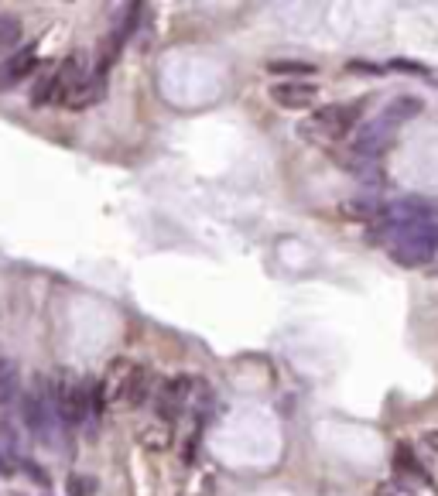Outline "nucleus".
I'll use <instances>...</instances> for the list:
<instances>
[{"label": "nucleus", "mask_w": 438, "mask_h": 496, "mask_svg": "<svg viewBox=\"0 0 438 496\" xmlns=\"http://www.w3.org/2000/svg\"><path fill=\"white\" fill-rule=\"evenodd\" d=\"M421 110H425V103H421L418 96H394L380 114L373 116V120H366V127L353 137L349 154H353V158H360V161H373V158H380V154L387 151V144H390V134L398 131L400 123L415 120Z\"/></svg>", "instance_id": "obj_1"}, {"label": "nucleus", "mask_w": 438, "mask_h": 496, "mask_svg": "<svg viewBox=\"0 0 438 496\" xmlns=\"http://www.w3.org/2000/svg\"><path fill=\"white\" fill-rule=\"evenodd\" d=\"M103 390V401L110 404H124V407H137L151 397V377L141 363H127V360H114L110 363V373L106 380L99 383Z\"/></svg>", "instance_id": "obj_2"}, {"label": "nucleus", "mask_w": 438, "mask_h": 496, "mask_svg": "<svg viewBox=\"0 0 438 496\" xmlns=\"http://www.w3.org/2000/svg\"><path fill=\"white\" fill-rule=\"evenodd\" d=\"M356 120H360V103H325L308 116V123H302V137L315 144H329L343 137Z\"/></svg>", "instance_id": "obj_3"}, {"label": "nucleus", "mask_w": 438, "mask_h": 496, "mask_svg": "<svg viewBox=\"0 0 438 496\" xmlns=\"http://www.w3.org/2000/svg\"><path fill=\"white\" fill-rule=\"evenodd\" d=\"M195 401H202V383H195L192 377H172V380H165L158 387V394H154L158 421H165L172 428L185 411L195 407Z\"/></svg>", "instance_id": "obj_4"}, {"label": "nucleus", "mask_w": 438, "mask_h": 496, "mask_svg": "<svg viewBox=\"0 0 438 496\" xmlns=\"http://www.w3.org/2000/svg\"><path fill=\"white\" fill-rule=\"evenodd\" d=\"M24 421H28V428L41 435L45 441H55L58 428H62V421L55 414V404H52V390H45V394H24Z\"/></svg>", "instance_id": "obj_5"}, {"label": "nucleus", "mask_w": 438, "mask_h": 496, "mask_svg": "<svg viewBox=\"0 0 438 496\" xmlns=\"http://www.w3.org/2000/svg\"><path fill=\"white\" fill-rule=\"evenodd\" d=\"M86 79H89V55H86V52H72L65 62H58V65H55L58 103H65V99L76 93Z\"/></svg>", "instance_id": "obj_6"}, {"label": "nucleus", "mask_w": 438, "mask_h": 496, "mask_svg": "<svg viewBox=\"0 0 438 496\" xmlns=\"http://www.w3.org/2000/svg\"><path fill=\"white\" fill-rule=\"evenodd\" d=\"M315 86L305 82V79H288V82H278L270 89V99L281 106V110H308L315 103Z\"/></svg>", "instance_id": "obj_7"}, {"label": "nucleus", "mask_w": 438, "mask_h": 496, "mask_svg": "<svg viewBox=\"0 0 438 496\" xmlns=\"http://www.w3.org/2000/svg\"><path fill=\"white\" fill-rule=\"evenodd\" d=\"M35 65H38V45H24L14 55H7L0 62V93L11 89V86H18Z\"/></svg>", "instance_id": "obj_8"}, {"label": "nucleus", "mask_w": 438, "mask_h": 496, "mask_svg": "<svg viewBox=\"0 0 438 496\" xmlns=\"http://www.w3.org/2000/svg\"><path fill=\"white\" fill-rule=\"evenodd\" d=\"M106 96V76L99 72V76H89L82 86H79L76 93L65 99V106L69 110H86V106H93V103H99Z\"/></svg>", "instance_id": "obj_9"}, {"label": "nucleus", "mask_w": 438, "mask_h": 496, "mask_svg": "<svg viewBox=\"0 0 438 496\" xmlns=\"http://www.w3.org/2000/svg\"><path fill=\"white\" fill-rule=\"evenodd\" d=\"M137 439L144 448H151V452H165L168 445H172V428L165 424V421H151V424H144L141 431H137Z\"/></svg>", "instance_id": "obj_10"}, {"label": "nucleus", "mask_w": 438, "mask_h": 496, "mask_svg": "<svg viewBox=\"0 0 438 496\" xmlns=\"http://www.w3.org/2000/svg\"><path fill=\"white\" fill-rule=\"evenodd\" d=\"M394 469H398V476L400 473H411V476L428 479V473L421 469L418 456H415V448H411L407 441H398V445H394Z\"/></svg>", "instance_id": "obj_11"}, {"label": "nucleus", "mask_w": 438, "mask_h": 496, "mask_svg": "<svg viewBox=\"0 0 438 496\" xmlns=\"http://www.w3.org/2000/svg\"><path fill=\"white\" fill-rule=\"evenodd\" d=\"M14 394H18V366L0 353V404L14 401Z\"/></svg>", "instance_id": "obj_12"}, {"label": "nucleus", "mask_w": 438, "mask_h": 496, "mask_svg": "<svg viewBox=\"0 0 438 496\" xmlns=\"http://www.w3.org/2000/svg\"><path fill=\"white\" fill-rule=\"evenodd\" d=\"M267 72L270 76H308V72H315V65H308V62H295V58H281V62H267Z\"/></svg>", "instance_id": "obj_13"}, {"label": "nucleus", "mask_w": 438, "mask_h": 496, "mask_svg": "<svg viewBox=\"0 0 438 496\" xmlns=\"http://www.w3.org/2000/svg\"><path fill=\"white\" fill-rule=\"evenodd\" d=\"M21 41V21L18 18H0V52L18 48Z\"/></svg>", "instance_id": "obj_14"}, {"label": "nucleus", "mask_w": 438, "mask_h": 496, "mask_svg": "<svg viewBox=\"0 0 438 496\" xmlns=\"http://www.w3.org/2000/svg\"><path fill=\"white\" fill-rule=\"evenodd\" d=\"M65 493L69 496H96V479L76 473V476L65 479Z\"/></svg>", "instance_id": "obj_15"}, {"label": "nucleus", "mask_w": 438, "mask_h": 496, "mask_svg": "<svg viewBox=\"0 0 438 496\" xmlns=\"http://www.w3.org/2000/svg\"><path fill=\"white\" fill-rule=\"evenodd\" d=\"M377 496H418V493H415L411 486H404V483L394 479V483H383L380 490H377Z\"/></svg>", "instance_id": "obj_16"}, {"label": "nucleus", "mask_w": 438, "mask_h": 496, "mask_svg": "<svg viewBox=\"0 0 438 496\" xmlns=\"http://www.w3.org/2000/svg\"><path fill=\"white\" fill-rule=\"evenodd\" d=\"M18 473V462H14V456H7L4 448H0V476H14Z\"/></svg>", "instance_id": "obj_17"}, {"label": "nucleus", "mask_w": 438, "mask_h": 496, "mask_svg": "<svg viewBox=\"0 0 438 496\" xmlns=\"http://www.w3.org/2000/svg\"><path fill=\"white\" fill-rule=\"evenodd\" d=\"M425 445H428L432 452H438V431H425Z\"/></svg>", "instance_id": "obj_18"}]
</instances>
